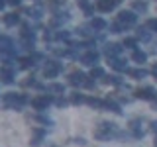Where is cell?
Here are the masks:
<instances>
[{
    "label": "cell",
    "mask_w": 157,
    "mask_h": 147,
    "mask_svg": "<svg viewBox=\"0 0 157 147\" xmlns=\"http://www.w3.org/2000/svg\"><path fill=\"white\" fill-rule=\"evenodd\" d=\"M116 134H118L116 124H112V122H100L94 130V139L108 141V139H112V137H116Z\"/></svg>",
    "instance_id": "1"
},
{
    "label": "cell",
    "mask_w": 157,
    "mask_h": 147,
    "mask_svg": "<svg viewBox=\"0 0 157 147\" xmlns=\"http://www.w3.org/2000/svg\"><path fill=\"white\" fill-rule=\"evenodd\" d=\"M2 102L8 110H22L24 104H28V96L20 94V92H6L2 96Z\"/></svg>",
    "instance_id": "2"
},
{
    "label": "cell",
    "mask_w": 157,
    "mask_h": 147,
    "mask_svg": "<svg viewBox=\"0 0 157 147\" xmlns=\"http://www.w3.org/2000/svg\"><path fill=\"white\" fill-rule=\"evenodd\" d=\"M136 22H137V16H136L134 12H130V10H122V12L118 14V24L124 26L126 29L128 28H134Z\"/></svg>",
    "instance_id": "3"
},
{
    "label": "cell",
    "mask_w": 157,
    "mask_h": 147,
    "mask_svg": "<svg viewBox=\"0 0 157 147\" xmlns=\"http://www.w3.org/2000/svg\"><path fill=\"white\" fill-rule=\"evenodd\" d=\"M51 102H53V98H51V96H47V94H43V96H36V98L32 100V108H33V110L43 112V110H47V108L51 106Z\"/></svg>",
    "instance_id": "4"
},
{
    "label": "cell",
    "mask_w": 157,
    "mask_h": 147,
    "mask_svg": "<svg viewBox=\"0 0 157 147\" xmlns=\"http://www.w3.org/2000/svg\"><path fill=\"white\" fill-rule=\"evenodd\" d=\"M136 96L141 98V100H151V102H157V90L153 86H144V88H137L136 90Z\"/></svg>",
    "instance_id": "5"
},
{
    "label": "cell",
    "mask_w": 157,
    "mask_h": 147,
    "mask_svg": "<svg viewBox=\"0 0 157 147\" xmlns=\"http://www.w3.org/2000/svg\"><path fill=\"white\" fill-rule=\"evenodd\" d=\"M61 71H63V65L57 63V61H47V65L43 67V75H45L47 78H55Z\"/></svg>",
    "instance_id": "6"
},
{
    "label": "cell",
    "mask_w": 157,
    "mask_h": 147,
    "mask_svg": "<svg viewBox=\"0 0 157 147\" xmlns=\"http://www.w3.org/2000/svg\"><path fill=\"white\" fill-rule=\"evenodd\" d=\"M14 81H16L14 69L8 67V65L0 67V82H2V85H14Z\"/></svg>",
    "instance_id": "7"
},
{
    "label": "cell",
    "mask_w": 157,
    "mask_h": 147,
    "mask_svg": "<svg viewBox=\"0 0 157 147\" xmlns=\"http://www.w3.org/2000/svg\"><path fill=\"white\" fill-rule=\"evenodd\" d=\"M98 59H100V53H98L96 49H88L85 55L81 57V61H82V65H86V67H96Z\"/></svg>",
    "instance_id": "8"
},
{
    "label": "cell",
    "mask_w": 157,
    "mask_h": 147,
    "mask_svg": "<svg viewBox=\"0 0 157 147\" xmlns=\"http://www.w3.org/2000/svg\"><path fill=\"white\" fill-rule=\"evenodd\" d=\"M85 82H86V75H85V73L75 71V73L69 75V85H71V86H85Z\"/></svg>",
    "instance_id": "9"
},
{
    "label": "cell",
    "mask_w": 157,
    "mask_h": 147,
    "mask_svg": "<svg viewBox=\"0 0 157 147\" xmlns=\"http://www.w3.org/2000/svg\"><path fill=\"white\" fill-rule=\"evenodd\" d=\"M120 2H122V0H98L96 8L100 10V12H112V10H114Z\"/></svg>",
    "instance_id": "10"
},
{
    "label": "cell",
    "mask_w": 157,
    "mask_h": 147,
    "mask_svg": "<svg viewBox=\"0 0 157 147\" xmlns=\"http://www.w3.org/2000/svg\"><path fill=\"white\" fill-rule=\"evenodd\" d=\"M122 47L120 43H108V45L104 47V53H106V57L108 59H114V57H120L122 55Z\"/></svg>",
    "instance_id": "11"
},
{
    "label": "cell",
    "mask_w": 157,
    "mask_h": 147,
    "mask_svg": "<svg viewBox=\"0 0 157 147\" xmlns=\"http://www.w3.org/2000/svg\"><path fill=\"white\" fill-rule=\"evenodd\" d=\"M130 127H132V135H134L136 139H141V137L145 135L144 127H141V120H140V118H136V120H132V122H130Z\"/></svg>",
    "instance_id": "12"
},
{
    "label": "cell",
    "mask_w": 157,
    "mask_h": 147,
    "mask_svg": "<svg viewBox=\"0 0 157 147\" xmlns=\"http://www.w3.org/2000/svg\"><path fill=\"white\" fill-rule=\"evenodd\" d=\"M43 139H45V131H43V130H33L29 145H32V147H37V145H41V141H43Z\"/></svg>",
    "instance_id": "13"
},
{
    "label": "cell",
    "mask_w": 157,
    "mask_h": 147,
    "mask_svg": "<svg viewBox=\"0 0 157 147\" xmlns=\"http://www.w3.org/2000/svg\"><path fill=\"white\" fill-rule=\"evenodd\" d=\"M69 12H57L55 14V18L51 20V26H63V24H67L69 22Z\"/></svg>",
    "instance_id": "14"
},
{
    "label": "cell",
    "mask_w": 157,
    "mask_h": 147,
    "mask_svg": "<svg viewBox=\"0 0 157 147\" xmlns=\"http://www.w3.org/2000/svg\"><path fill=\"white\" fill-rule=\"evenodd\" d=\"M104 110H110V112H114V114H118V116L122 114V106L118 104L116 100H112V98L104 100Z\"/></svg>",
    "instance_id": "15"
},
{
    "label": "cell",
    "mask_w": 157,
    "mask_h": 147,
    "mask_svg": "<svg viewBox=\"0 0 157 147\" xmlns=\"http://www.w3.org/2000/svg\"><path fill=\"white\" fill-rule=\"evenodd\" d=\"M110 67L116 69V71H128V63L124 61V59H120V57L110 59Z\"/></svg>",
    "instance_id": "16"
},
{
    "label": "cell",
    "mask_w": 157,
    "mask_h": 147,
    "mask_svg": "<svg viewBox=\"0 0 157 147\" xmlns=\"http://www.w3.org/2000/svg\"><path fill=\"white\" fill-rule=\"evenodd\" d=\"M90 28L94 29V32H102V29L108 28V24H106V20H102V18H92L90 20Z\"/></svg>",
    "instance_id": "17"
},
{
    "label": "cell",
    "mask_w": 157,
    "mask_h": 147,
    "mask_svg": "<svg viewBox=\"0 0 157 147\" xmlns=\"http://www.w3.org/2000/svg\"><path fill=\"white\" fill-rule=\"evenodd\" d=\"M128 75L132 78H136V81H141V78H145L149 73H147L145 69H128Z\"/></svg>",
    "instance_id": "18"
},
{
    "label": "cell",
    "mask_w": 157,
    "mask_h": 147,
    "mask_svg": "<svg viewBox=\"0 0 157 147\" xmlns=\"http://www.w3.org/2000/svg\"><path fill=\"white\" fill-rule=\"evenodd\" d=\"M45 90L53 92V94H65V85H61V82H53V85L45 86Z\"/></svg>",
    "instance_id": "19"
},
{
    "label": "cell",
    "mask_w": 157,
    "mask_h": 147,
    "mask_svg": "<svg viewBox=\"0 0 157 147\" xmlns=\"http://www.w3.org/2000/svg\"><path fill=\"white\" fill-rule=\"evenodd\" d=\"M102 82H104V85H112V86H120L122 78L116 77V75H104V77H102Z\"/></svg>",
    "instance_id": "20"
},
{
    "label": "cell",
    "mask_w": 157,
    "mask_h": 147,
    "mask_svg": "<svg viewBox=\"0 0 157 147\" xmlns=\"http://www.w3.org/2000/svg\"><path fill=\"white\" fill-rule=\"evenodd\" d=\"M18 63H20V65H18L20 69H32V67H36V65H37V63L33 61L32 57H20V59H18Z\"/></svg>",
    "instance_id": "21"
},
{
    "label": "cell",
    "mask_w": 157,
    "mask_h": 147,
    "mask_svg": "<svg viewBox=\"0 0 157 147\" xmlns=\"http://www.w3.org/2000/svg\"><path fill=\"white\" fill-rule=\"evenodd\" d=\"M132 61H136V63H145L147 61V53L145 51H140V49H134V53H132Z\"/></svg>",
    "instance_id": "22"
},
{
    "label": "cell",
    "mask_w": 157,
    "mask_h": 147,
    "mask_svg": "<svg viewBox=\"0 0 157 147\" xmlns=\"http://www.w3.org/2000/svg\"><path fill=\"white\" fill-rule=\"evenodd\" d=\"M86 104L92 106V108H96V110H104V100H100V98H96V96L86 98Z\"/></svg>",
    "instance_id": "23"
},
{
    "label": "cell",
    "mask_w": 157,
    "mask_h": 147,
    "mask_svg": "<svg viewBox=\"0 0 157 147\" xmlns=\"http://www.w3.org/2000/svg\"><path fill=\"white\" fill-rule=\"evenodd\" d=\"M4 24H6L8 28H14L16 24H20V16L18 14H6V16H4Z\"/></svg>",
    "instance_id": "24"
},
{
    "label": "cell",
    "mask_w": 157,
    "mask_h": 147,
    "mask_svg": "<svg viewBox=\"0 0 157 147\" xmlns=\"http://www.w3.org/2000/svg\"><path fill=\"white\" fill-rule=\"evenodd\" d=\"M69 102H71V104H85V102H86V96L81 94V92H73L71 98H69Z\"/></svg>",
    "instance_id": "25"
},
{
    "label": "cell",
    "mask_w": 157,
    "mask_h": 147,
    "mask_svg": "<svg viewBox=\"0 0 157 147\" xmlns=\"http://www.w3.org/2000/svg\"><path fill=\"white\" fill-rule=\"evenodd\" d=\"M136 39H141V41H149L151 39V33L147 32L145 28H137V33H136Z\"/></svg>",
    "instance_id": "26"
},
{
    "label": "cell",
    "mask_w": 157,
    "mask_h": 147,
    "mask_svg": "<svg viewBox=\"0 0 157 147\" xmlns=\"http://www.w3.org/2000/svg\"><path fill=\"white\" fill-rule=\"evenodd\" d=\"M28 14L32 16L33 20H39L43 16V8L41 6H33V8H28Z\"/></svg>",
    "instance_id": "27"
},
{
    "label": "cell",
    "mask_w": 157,
    "mask_h": 147,
    "mask_svg": "<svg viewBox=\"0 0 157 147\" xmlns=\"http://www.w3.org/2000/svg\"><path fill=\"white\" fill-rule=\"evenodd\" d=\"M55 39H59V41H69V39H71V32H67V29H61V32L55 33Z\"/></svg>",
    "instance_id": "28"
},
{
    "label": "cell",
    "mask_w": 157,
    "mask_h": 147,
    "mask_svg": "<svg viewBox=\"0 0 157 147\" xmlns=\"http://www.w3.org/2000/svg\"><path fill=\"white\" fill-rule=\"evenodd\" d=\"M134 10H136V12H147V2H145V0H136V2H134Z\"/></svg>",
    "instance_id": "29"
},
{
    "label": "cell",
    "mask_w": 157,
    "mask_h": 147,
    "mask_svg": "<svg viewBox=\"0 0 157 147\" xmlns=\"http://www.w3.org/2000/svg\"><path fill=\"white\" fill-rule=\"evenodd\" d=\"M33 120L39 122V124H43V126H53V120H49V118H47V116H43V114L33 116Z\"/></svg>",
    "instance_id": "30"
},
{
    "label": "cell",
    "mask_w": 157,
    "mask_h": 147,
    "mask_svg": "<svg viewBox=\"0 0 157 147\" xmlns=\"http://www.w3.org/2000/svg\"><path fill=\"white\" fill-rule=\"evenodd\" d=\"M77 32H78V33H81V36H82V37H88V36H92V32H94V29H92L90 26H81V28H78V29H77Z\"/></svg>",
    "instance_id": "31"
},
{
    "label": "cell",
    "mask_w": 157,
    "mask_h": 147,
    "mask_svg": "<svg viewBox=\"0 0 157 147\" xmlns=\"http://www.w3.org/2000/svg\"><path fill=\"white\" fill-rule=\"evenodd\" d=\"M136 45H137V39H136V37H126V39H124V47L136 49Z\"/></svg>",
    "instance_id": "32"
},
{
    "label": "cell",
    "mask_w": 157,
    "mask_h": 147,
    "mask_svg": "<svg viewBox=\"0 0 157 147\" xmlns=\"http://www.w3.org/2000/svg\"><path fill=\"white\" fill-rule=\"evenodd\" d=\"M110 32H112V33H122V32H126V28L120 26V24L116 22V24H112V26H110Z\"/></svg>",
    "instance_id": "33"
},
{
    "label": "cell",
    "mask_w": 157,
    "mask_h": 147,
    "mask_svg": "<svg viewBox=\"0 0 157 147\" xmlns=\"http://www.w3.org/2000/svg\"><path fill=\"white\" fill-rule=\"evenodd\" d=\"M90 77L94 78V77H104V71H102L100 67H92V71H90Z\"/></svg>",
    "instance_id": "34"
},
{
    "label": "cell",
    "mask_w": 157,
    "mask_h": 147,
    "mask_svg": "<svg viewBox=\"0 0 157 147\" xmlns=\"http://www.w3.org/2000/svg\"><path fill=\"white\" fill-rule=\"evenodd\" d=\"M53 102H55V106H59V108H65V106L69 104V102H67V100H65V98H63V96L55 98V100H53Z\"/></svg>",
    "instance_id": "35"
},
{
    "label": "cell",
    "mask_w": 157,
    "mask_h": 147,
    "mask_svg": "<svg viewBox=\"0 0 157 147\" xmlns=\"http://www.w3.org/2000/svg\"><path fill=\"white\" fill-rule=\"evenodd\" d=\"M43 39H45V41H51V39H55V33L45 32V33H43Z\"/></svg>",
    "instance_id": "36"
},
{
    "label": "cell",
    "mask_w": 157,
    "mask_h": 147,
    "mask_svg": "<svg viewBox=\"0 0 157 147\" xmlns=\"http://www.w3.org/2000/svg\"><path fill=\"white\" fill-rule=\"evenodd\" d=\"M147 28H151L153 32H157V20H149V22H147Z\"/></svg>",
    "instance_id": "37"
},
{
    "label": "cell",
    "mask_w": 157,
    "mask_h": 147,
    "mask_svg": "<svg viewBox=\"0 0 157 147\" xmlns=\"http://www.w3.org/2000/svg\"><path fill=\"white\" fill-rule=\"evenodd\" d=\"M6 2L10 4V6H20V2H22V0H6Z\"/></svg>",
    "instance_id": "38"
},
{
    "label": "cell",
    "mask_w": 157,
    "mask_h": 147,
    "mask_svg": "<svg viewBox=\"0 0 157 147\" xmlns=\"http://www.w3.org/2000/svg\"><path fill=\"white\" fill-rule=\"evenodd\" d=\"M85 86H86V88H94V86H96V82H94V81H86V82H85Z\"/></svg>",
    "instance_id": "39"
},
{
    "label": "cell",
    "mask_w": 157,
    "mask_h": 147,
    "mask_svg": "<svg viewBox=\"0 0 157 147\" xmlns=\"http://www.w3.org/2000/svg\"><path fill=\"white\" fill-rule=\"evenodd\" d=\"M75 143H77V145H85V143H86V141H85V139H82V137H77V139H75Z\"/></svg>",
    "instance_id": "40"
},
{
    "label": "cell",
    "mask_w": 157,
    "mask_h": 147,
    "mask_svg": "<svg viewBox=\"0 0 157 147\" xmlns=\"http://www.w3.org/2000/svg\"><path fill=\"white\" fill-rule=\"evenodd\" d=\"M151 130H153L155 134H157V120H155V122H151Z\"/></svg>",
    "instance_id": "41"
},
{
    "label": "cell",
    "mask_w": 157,
    "mask_h": 147,
    "mask_svg": "<svg viewBox=\"0 0 157 147\" xmlns=\"http://www.w3.org/2000/svg\"><path fill=\"white\" fill-rule=\"evenodd\" d=\"M4 6H6V2H4V0H0V10H4Z\"/></svg>",
    "instance_id": "42"
},
{
    "label": "cell",
    "mask_w": 157,
    "mask_h": 147,
    "mask_svg": "<svg viewBox=\"0 0 157 147\" xmlns=\"http://www.w3.org/2000/svg\"><path fill=\"white\" fill-rule=\"evenodd\" d=\"M151 73H153V77H155V78H157V65H155V67H153V71H151Z\"/></svg>",
    "instance_id": "43"
},
{
    "label": "cell",
    "mask_w": 157,
    "mask_h": 147,
    "mask_svg": "<svg viewBox=\"0 0 157 147\" xmlns=\"http://www.w3.org/2000/svg\"><path fill=\"white\" fill-rule=\"evenodd\" d=\"M155 147H157V134H155Z\"/></svg>",
    "instance_id": "44"
}]
</instances>
